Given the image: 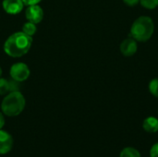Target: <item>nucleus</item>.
Here are the masks:
<instances>
[{
    "label": "nucleus",
    "mask_w": 158,
    "mask_h": 157,
    "mask_svg": "<svg viewBox=\"0 0 158 157\" xmlns=\"http://www.w3.org/2000/svg\"><path fill=\"white\" fill-rule=\"evenodd\" d=\"M32 43L31 36L23 31L16 32L10 35L4 44V50L6 55L12 57H20L30 50Z\"/></svg>",
    "instance_id": "obj_1"
},
{
    "label": "nucleus",
    "mask_w": 158,
    "mask_h": 157,
    "mask_svg": "<svg viewBox=\"0 0 158 157\" xmlns=\"http://www.w3.org/2000/svg\"><path fill=\"white\" fill-rule=\"evenodd\" d=\"M154 29L153 19L149 17L142 16L133 22L131 29V35L136 41L145 42L152 37Z\"/></svg>",
    "instance_id": "obj_2"
},
{
    "label": "nucleus",
    "mask_w": 158,
    "mask_h": 157,
    "mask_svg": "<svg viewBox=\"0 0 158 157\" xmlns=\"http://www.w3.org/2000/svg\"><path fill=\"white\" fill-rule=\"evenodd\" d=\"M25 98L19 91L10 92L2 102L1 108L5 115L7 117L19 116L25 107Z\"/></svg>",
    "instance_id": "obj_3"
},
{
    "label": "nucleus",
    "mask_w": 158,
    "mask_h": 157,
    "mask_svg": "<svg viewBox=\"0 0 158 157\" xmlns=\"http://www.w3.org/2000/svg\"><path fill=\"white\" fill-rule=\"evenodd\" d=\"M10 75L11 78L18 82L24 81L30 76V69L24 63H16L10 68Z\"/></svg>",
    "instance_id": "obj_4"
},
{
    "label": "nucleus",
    "mask_w": 158,
    "mask_h": 157,
    "mask_svg": "<svg viewBox=\"0 0 158 157\" xmlns=\"http://www.w3.org/2000/svg\"><path fill=\"white\" fill-rule=\"evenodd\" d=\"M25 15H26V19L29 21L36 24L42 21L44 18V11L40 6L32 5V6H29V7L26 9Z\"/></svg>",
    "instance_id": "obj_5"
},
{
    "label": "nucleus",
    "mask_w": 158,
    "mask_h": 157,
    "mask_svg": "<svg viewBox=\"0 0 158 157\" xmlns=\"http://www.w3.org/2000/svg\"><path fill=\"white\" fill-rule=\"evenodd\" d=\"M13 147V138L6 131L0 130V155H6Z\"/></svg>",
    "instance_id": "obj_6"
},
{
    "label": "nucleus",
    "mask_w": 158,
    "mask_h": 157,
    "mask_svg": "<svg viewBox=\"0 0 158 157\" xmlns=\"http://www.w3.org/2000/svg\"><path fill=\"white\" fill-rule=\"evenodd\" d=\"M137 49H138V46H137L136 40L133 39L132 37L127 38L120 44V52L122 55L126 56H133L137 52Z\"/></svg>",
    "instance_id": "obj_7"
},
{
    "label": "nucleus",
    "mask_w": 158,
    "mask_h": 157,
    "mask_svg": "<svg viewBox=\"0 0 158 157\" xmlns=\"http://www.w3.org/2000/svg\"><path fill=\"white\" fill-rule=\"evenodd\" d=\"M22 0H4L3 1V8L4 10L12 15L19 14L23 8Z\"/></svg>",
    "instance_id": "obj_8"
},
{
    "label": "nucleus",
    "mask_w": 158,
    "mask_h": 157,
    "mask_svg": "<svg viewBox=\"0 0 158 157\" xmlns=\"http://www.w3.org/2000/svg\"><path fill=\"white\" fill-rule=\"evenodd\" d=\"M143 128L145 131L149 133H155L158 131V119L154 117H149L144 119L143 123Z\"/></svg>",
    "instance_id": "obj_9"
},
{
    "label": "nucleus",
    "mask_w": 158,
    "mask_h": 157,
    "mask_svg": "<svg viewBox=\"0 0 158 157\" xmlns=\"http://www.w3.org/2000/svg\"><path fill=\"white\" fill-rule=\"evenodd\" d=\"M119 157H141V155H140L139 151L136 150L135 148L127 147L121 151Z\"/></svg>",
    "instance_id": "obj_10"
},
{
    "label": "nucleus",
    "mask_w": 158,
    "mask_h": 157,
    "mask_svg": "<svg viewBox=\"0 0 158 157\" xmlns=\"http://www.w3.org/2000/svg\"><path fill=\"white\" fill-rule=\"evenodd\" d=\"M22 31L25 34L29 35V36H32L36 32V25H35V23L31 22V21L25 23L23 25V27H22Z\"/></svg>",
    "instance_id": "obj_11"
},
{
    "label": "nucleus",
    "mask_w": 158,
    "mask_h": 157,
    "mask_svg": "<svg viewBox=\"0 0 158 157\" xmlns=\"http://www.w3.org/2000/svg\"><path fill=\"white\" fill-rule=\"evenodd\" d=\"M143 6L148 9H154L158 6V0H140Z\"/></svg>",
    "instance_id": "obj_12"
},
{
    "label": "nucleus",
    "mask_w": 158,
    "mask_h": 157,
    "mask_svg": "<svg viewBox=\"0 0 158 157\" xmlns=\"http://www.w3.org/2000/svg\"><path fill=\"white\" fill-rule=\"evenodd\" d=\"M7 92H9V82L6 79L0 78V95H4Z\"/></svg>",
    "instance_id": "obj_13"
},
{
    "label": "nucleus",
    "mask_w": 158,
    "mask_h": 157,
    "mask_svg": "<svg viewBox=\"0 0 158 157\" xmlns=\"http://www.w3.org/2000/svg\"><path fill=\"white\" fill-rule=\"evenodd\" d=\"M149 91L154 96L158 97V79H155V80L150 81Z\"/></svg>",
    "instance_id": "obj_14"
},
{
    "label": "nucleus",
    "mask_w": 158,
    "mask_h": 157,
    "mask_svg": "<svg viewBox=\"0 0 158 157\" xmlns=\"http://www.w3.org/2000/svg\"><path fill=\"white\" fill-rule=\"evenodd\" d=\"M9 82V92H16L19 91V86H18V81H11Z\"/></svg>",
    "instance_id": "obj_15"
},
{
    "label": "nucleus",
    "mask_w": 158,
    "mask_h": 157,
    "mask_svg": "<svg viewBox=\"0 0 158 157\" xmlns=\"http://www.w3.org/2000/svg\"><path fill=\"white\" fill-rule=\"evenodd\" d=\"M150 156L151 157H158V143L154 144L153 147L150 150Z\"/></svg>",
    "instance_id": "obj_16"
},
{
    "label": "nucleus",
    "mask_w": 158,
    "mask_h": 157,
    "mask_svg": "<svg viewBox=\"0 0 158 157\" xmlns=\"http://www.w3.org/2000/svg\"><path fill=\"white\" fill-rule=\"evenodd\" d=\"M41 0H22L23 4L26 6H32V5H37Z\"/></svg>",
    "instance_id": "obj_17"
},
{
    "label": "nucleus",
    "mask_w": 158,
    "mask_h": 157,
    "mask_svg": "<svg viewBox=\"0 0 158 157\" xmlns=\"http://www.w3.org/2000/svg\"><path fill=\"white\" fill-rule=\"evenodd\" d=\"M123 1L126 5H128L130 6H133L140 2V0H123Z\"/></svg>",
    "instance_id": "obj_18"
},
{
    "label": "nucleus",
    "mask_w": 158,
    "mask_h": 157,
    "mask_svg": "<svg viewBox=\"0 0 158 157\" xmlns=\"http://www.w3.org/2000/svg\"><path fill=\"white\" fill-rule=\"evenodd\" d=\"M4 125H5V118L2 115V113H0V130H2Z\"/></svg>",
    "instance_id": "obj_19"
},
{
    "label": "nucleus",
    "mask_w": 158,
    "mask_h": 157,
    "mask_svg": "<svg viewBox=\"0 0 158 157\" xmlns=\"http://www.w3.org/2000/svg\"><path fill=\"white\" fill-rule=\"evenodd\" d=\"M1 75H2V69H1V68H0V77H1Z\"/></svg>",
    "instance_id": "obj_20"
}]
</instances>
